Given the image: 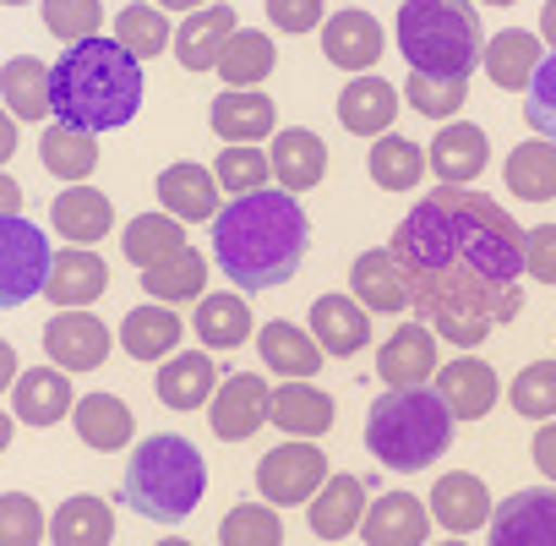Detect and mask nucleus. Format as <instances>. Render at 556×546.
<instances>
[{"instance_id":"nucleus-1","label":"nucleus","mask_w":556,"mask_h":546,"mask_svg":"<svg viewBox=\"0 0 556 546\" xmlns=\"http://www.w3.org/2000/svg\"><path fill=\"white\" fill-rule=\"evenodd\" d=\"M409 307L453 350H475L523 312V224L469 186L426 191L393 229Z\"/></svg>"},{"instance_id":"nucleus-2","label":"nucleus","mask_w":556,"mask_h":546,"mask_svg":"<svg viewBox=\"0 0 556 546\" xmlns=\"http://www.w3.org/2000/svg\"><path fill=\"white\" fill-rule=\"evenodd\" d=\"M213 257L229 273V285L245 296L290 285L306 262V213H301L295 191L262 186V191H245L229 208H218Z\"/></svg>"},{"instance_id":"nucleus-3","label":"nucleus","mask_w":556,"mask_h":546,"mask_svg":"<svg viewBox=\"0 0 556 546\" xmlns=\"http://www.w3.org/2000/svg\"><path fill=\"white\" fill-rule=\"evenodd\" d=\"M142 110V61L126 55L115 39H83L66 45V55L50 66V115L77 132H115L131 126Z\"/></svg>"},{"instance_id":"nucleus-4","label":"nucleus","mask_w":556,"mask_h":546,"mask_svg":"<svg viewBox=\"0 0 556 546\" xmlns=\"http://www.w3.org/2000/svg\"><path fill=\"white\" fill-rule=\"evenodd\" d=\"M207 497V459L180 432H153L142 448H131V464L121 475V502L153 524H180Z\"/></svg>"},{"instance_id":"nucleus-5","label":"nucleus","mask_w":556,"mask_h":546,"mask_svg":"<svg viewBox=\"0 0 556 546\" xmlns=\"http://www.w3.org/2000/svg\"><path fill=\"white\" fill-rule=\"evenodd\" d=\"M480 50H485V34L469 0H404L399 7V55L409 61V72L469 83V72L480 66Z\"/></svg>"},{"instance_id":"nucleus-6","label":"nucleus","mask_w":556,"mask_h":546,"mask_svg":"<svg viewBox=\"0 0 556 546\" xmlns=\"http://www.w3.org/2000/svg\"><path fill=\"white\" fill-rule=\"evenodd\" d=\"M453 415L437 399V388H388L382 399H371L366 410V448L388 464V470H426L447 454L453 443Z\"/></svg>"},{"instance_id":"nucleus-7","label":"nucleus","mask_w":556,"mask_h":546,"mask_svg":"<svg viewBox=\"0 0 556 546\" xmlns=\"http://www.w3.org/2000/svg\"><path fill=\"white\" fill-rule=\"evenodd\" d=\"M50 240L39 224H28L23 213L0 219V312H12L34 296H45L50 280Z\"/></svg>"},{"instance_id":"nucleus-8","label":"nucleus","mask_w":556,"mask_h":546,"mask_svg":"<svg viewBox=\"0 0 556 546\" xmlns=\"http://www.w3.org/2000/svg\"><path fill=\"white\" fill-rule=\"evenodd\" d=\"M328 481V454L312 448L306 437H290L285 448H267L256 464V492L273 508H301L317 497V486Z\"/></svg>"},{"instance_id":"nucleus-9","label":"nucleus","mask_w":556,"mask_h":546,"mask_svg":"<svg viewBox=\"0 0 556 546\" xmlns=\"http://www.w3.org/2000/svg\"><path fill=\"white\" fill-rule=\"evenodd\" d=\"M267 405H273L267 377H256V372H235V377H224L218 394L207 399V421H213V432H218L224 443H245V437L262 432Z\"/></svg>"},{"instance_id":"nucleus-10","label":"nucleus","mask_w":556,"mask_h":546,"mask_svg":"<svg viewBox=\"0 0 556 546\" xmlns=\"http://www.w3.org/2000/svg\"><path fill=\"white\" fill-rule=\"evenodd\" d=\"M491 546H556V492H513L491 508Z\"/></svg>"},{"instance_id":"nucleus-11","label":"nucleus","mask_w":556,"mask_h":546,"mask_svg":"<svg viewBox=\"0 0 556 546\" xmlns=\"http://www.w3.org/2000/svg\"><path fill=\"white\" fill-rule=\"evenodd\" d=\"M45 356L61 372H93L110 361V328L93 312H55L45 323Z\"/></svg>"},{"instance_id":"nucleus-12","label":"nucleus","mask_w":556,"mask_h":546,"mask_svg":"<svg viewBox=\"0 0 556 546\" xmlns=\"http://www.w3.org/2000/svg\"><path fill=\"white\" fill-rule=\"evenodd\" d=\"M323 50H328V61L333 66H344V72H371L382 55H388V34H382V23L371 17V12H361V7H344V12H333L328 23H323Z\"/></svg>"},{"instance_id":"nucleus-13","label":"nucleus","mask_w":556,"mask_h":546,"mask_svg":"<svg viewBox=\"0 0 556 546\" xmlns=\"http://www.w3.org/2000/svg\"><path fill=\"white\" fill-rule=\"evenodd\" d=\"M110 290V262L93 257L88 246H72L50 262V280H45V296L55 301V312H88L99 296Z\"/></svg>"},{"instance_id":"nucleus-14","label":"nucleus","mask_w":556,"mask_h":546,"mask_svg":"<svg viewBox=\"0 0 556 546\" xmlns=\"http://www.w3.org/2000/svg\"><path fill=\"white\" fill-rule=\"evenodd\" d=\"M431 388H437V399L447 405L453 421H480V415H491V405H496V394H502L496 372H491L485 361H475V356L442 361L437 377H431Z\"/></svg>"},{"instance_id":"nucleus-15","label":"nucleus","mask_w":556,"mask_h":546,"mask_svg":"<svg viewBox=\"0 0 556 546\" xmlns=\"http://www.w3.org/2000/svg\"><path fill=\"white\" fill-rule=\"evenodd\" d=\"M437 334L426 323H404L382 350H377V377L388 388H426L437 377Z\"/></svg>"},{"instance_id":"nucleus-16","label":"nucleus","mask_w":556,"mask_h":546,"mask_svg":"<svg viewBox=\"0 0 556 546\" xmlns=\"http://www.w3.org/2000/svg\"><path fill=\"white\" fill-rule=\"evenodd\" d=\"M77 394H72V372L61 367H28L12 383V415L23 426H55L61 415H72Z\"/></svg>"},{"instance_id":"nucleus-17","label":"nucleus","mask_w":556,"mask_h":546,"mask_svg":"<svg viewBox=\"0 0 556 546\" xmlns=\"http://www.w3.org/2000/svg\"><path fill=\"white\" fill-rule=\"evenodd\" d=\"M350 296L366 307V312H404L409 307V280L393 257V246H377V251H361L355 268H350Z\"/></svg>"},{"instance_id":"nucleus-18","label":"nucleus","mask_w":556,"mask_h":546,"mask_svg":"<svg viewBox=\"0 0 556 546\" xmlns=\"http://www.w3.org/2000/svg\"><path fill=\"white\" fill-rule=\"evenodd\" d=\"M426 164L437 170L442 186H469V181L491 164V142H485L480 126H469V121H447V126L431 137Z\"/></svg>"},{"instance_id":"nucleus-19","label":"nucleus","mask_w":556,"mask_h":546,"mask_svg":"<svg viewBox=\"0 0 556 546\" xmlns=\"http://www.w3.org/2000/svg\"><path fill=\"white\" fill-rule=\"evenodd\" d=\"M218 175L213 170H202V164H191V159H180V164H169L164 175H159V202H164V213H175L180 224H213L218 219Z\"/></svg>"},{"instance_id":"nucleus-20","label":"nucleus","mask_w":556,"mask_h":546,"mask_svg":"<svg viewBox=\"0 0 556 546\" xmlns=\"http://www.w3.org/2000/svg\"><path fill=\"white\" fill-rule=\"evenodd\" d=\"M426 508H431V519H437L442 530H453V535H475V530L491 519V492H485L480 475L453 470V475H437Z\"/></svg>"},{"instance_id":"nucleus-21","label":"nucleus","mask_w":556,"mask_h":546,"mask_svg":"<svg viewBox=\"0 0 556 546\" xmlns=\"http://www.w3.org/2000/svg\"><path fill=\"white\" fill-rule=\"evenodd\" d=\"M431 508L415 492H382L366 508V546H426Z\"/></svg>"},{"instance_id":"nucleus-22","label":"nucleus","mask_w":556,"mask_h":546,"mask_svg":"<svg viewBox=\"0 0 556 546\" xmlns=\"http://www.w3.org/2000/svg\"><path fill=\"white\" fill-rule=\"evenodd\" d=\"M240 34V23H235V7H202V12H191L186 17V28L175 34V61L197 77V72H213L218 66V55H224V45Z\"/></svg>"},{"instance_id":"nucleus-23","label":"nucleus","mask_w":556,"mask_h":546,"mask_svg":"<svg viewBox=\"0 0 556 546\" xmlns=\"http://www.w3.org/2000/svg\"><path fill=\"white\" fill-rule=\"evenodd\" d=\"M399 104H404V99H399L393 83L361 72V77H350L344 94H339V121H344V132H355V137H388Z\"/></svg>"},{"instance_id":"nucleus-24","label":"nucleus","mask_w":556,"mask_h":546,"mask_svg":"<svg viewBox=\"0 0 556 546\" xmlns=\"http://www.w3.org/2000/svg\"><path fill=\"white\" fill-rule=\"evenodd\" d=\"M110 224H115V208H110V197L99 186H83L77 181V186L55 191V202H50V229H61V240H72V246L104 240Z\"/></svg>"},{"instance_id":"nucleus-25","label":"nucleus","mask_w":556,"mask_h":546,"mask_svg":"<svg viewBox=\"0 0 556 546\" xmlns=\"http://www.w3.org/2000/svg\"><path fill=\"white\" fill-rule=\"evenodd\" d=\"M366 481L361 475H328L323 486H317V497L306 502V519H312V535H323V541H344V535H355V524L366 519Z\"/></svg>"},{"instance_id":"nucleus-26","label":"nucleus","mask_w":556,"mask_h":546,"mask_svg":"<svg viewBox=\"0 0 556 546\" xmlns=\"http://www.w3.org/2000/svg\"><path fill=\"white\" fill-rule=\"evenodd\" d=\"M256 356L267 361V372L290 377V383H306V377H317V372H323V345H317L306 328L278 323V318L256 328Z\"/></svg>"},{"instance_id":"nucleus-27","label":"nucleus","mask_w":556,"mask_h":546,"mask_svg":"<svg viewBox=\"0 0 556 546\" xmlns=\"http://www.w3.org/2000/svg\"><path fill=\"white\" fill-rule=\"evenodd\" d=\"M312 339L323 356H361L371 339V318L355 296H317L312 301Z\"/></svg>"},{"instance_id":"nucleus-28","label":"nucleus","mask_w":556,"mask_h":546,"mask_svg":"<svg viewBox=\"0 0 556 546\" xmlns=\"http://www.w3.org/2000/svg\"><path fill=\"white\" fill-rule=\"evenodd\" d=\"M153 388H159V399L169 410H202L218 394V361H213V350H180V356H169L159 367V383Z\"/></svg>"},{"instance_id":"nucleus-29","label":"nucleus","mask_w":556,"mask_h":546,"mask_svg":"<svg viewBox=\"0 0 556 546\" xmlns=\"http://www.w3.org/2000/svg\"><path fill=\"white\" fill-rule=\"evenodd\" d=\"M213 132L229 142V148H256L267 132H273V99L256 94V88H224L213 99Z\"/></svg>"},{"instance_id":"nucleus-30","label":"nucleus","mask_w":556,"mask_h":546,"mask_svg":"<svg viewBox=\"0 0 556 546\" xmlns=\"http://www.w3.org/2000/svg\"><path fill=\"white\" fill-rule=\"evenodd\" d=\"M540 61H545V50H540V34H529V28H502V34L485 39V50H480L485 77H491L496 88H507V94H523Z\"/></svg>"},{"instance_id":"nucleus-31","label":"nucleus","mask_w":556,"mask_h":546,"mask_svg":"<svg viewBox=\"0 0 556 546\" xmlns=\"http://www.w3.org/2000/svg\"><path fill=\"white\" fill-rule=\"evenodd\" d=\"M267 159H273V175H278V186H285V191H312V186H323L328 142L317 132H306V126H290V132H278V142H273Z\"/></svg>"},{"instance_id":"nucleus-32","label":"nucleus","mask_w":556,"mask_h":546,"mask_svg":"<svg viewBox=\"0 0 556 546\" xmlns=\"http://www.w3.org/2000/svg\"><path fill=\"white\" fill-rule=\"evenodd\" d=\"M50 541L55 546H110L115 541V508L93 492H77L50 513Z\"/></svg>"},{"instance_id":"nucleus-33","label":"nucleus","mask_w":556,"mask_h":546,"mask_svg":"<svg viewBox=\"0 0 556 546\" xmlns=\"http://www.w3.org/2000/svg\"><path fill=\"white\" fill-rule=\"evenodd\" d=\"M267 421H278V432L312 443V437H323L333 426V399L323 388H312V383H285L273 394V405H267Z\"/></svg>"},{"instance_id":"nucleus-34","label":"nucleus","mask_w":556,"mask_h":546,"mask_svg":"<svg viewBox=\"0 0 556 546\" xmlns=\"http://www.w3.org/2000/svg\"><path fill=\"white\" fill-rule=\"evenodd\" d=\"M72 426H77V437H83L88 448H99V454L126 448L131 432H137L131 410H126L115 394H88V399H77V405H72Z\"/></svg>"},{"instance_id":"nucleus-35","label":"nucleus","mask_w":556,"mask_h":546,"mask_svg":"<svg viewBox=\"0 0 556 546\" xmlns=\"http://www.w3.org/2000/svg\"><path fill=\"white\" fill-rule=\"evenodd\" d=\"M191 323H197L202 350H240V345L251 339V307H245V296H235V290L202 296Z\"/></svg>"},{"instance_id":"nucleus-36","label":"nucleus","mask_w":556,"mask_h":546,"mask_svg":"<svg viewBox=\"0 0 556 546\" xmlns=\"http://www.w3.org/2000/svg\"><path fill=\"white\" fill-rule=\"evenodd\" d=\"M121 345H126L131 361H164V356H175V345H180V318H175L164 301H148V307L126 312Z\"/></svg>"},{"instance_id":"nucleus-37","label":"nucleus","mask_w":556,"mask_h":546,"mask_svg":"<svg viewBox=\"0 0 556 546\" xmlns=\"http://www.w3.org/2000/svg\"><path fill=\"white\" fill-rule=\"evenodd\" d=\"M0 99H7V115H17V121H45L50 115V66L34 55H12L0 66Z\"/></svg>"},{"instance_id":"nucleus-38","label":"nucleus","mask_w":556,"mask_h":546,"mask_svg":"<svg viewBox=\"0 0 556 546\" xmlns=\"http://www.w3.org/2000/svg\"><path fill=\"white\" fill-rule=\"evenodd\" d=\"M142 290H148V301H164V307H175V301H202L207 296V262H202V251H175L169 262H159V268H142Z\"/></svg>"},{"instance_id":"nucleus-39","label":"nucleus","mask_w":556,"mask_h":546,"mask_svg":"<svg viewBox=\"0 0 556 546\" xmlns=\"http://www.w3.org/2000/svg\"><path fill=\"white\" fill-rule=\"evenodd\" d=\"M273 66H278L273 39H267L262 28H240V34L224 45V55H218L213 72L224 77V88H256V83L273 77Z\"/></svg>"},{"instance_id":"nucleus-40","label":"nucleus","mask_w":556,"mask_h":546,"mask_svg":"<svg viewBox=\"0 0 556 546\" xmlns=\"http://www.w3.org/2000/svg\"><path fill=\"white\" fill-rule=\"evenodd\" d=\"M39 159H45V170L50 175H61V181H88L93 170H99V137L93 132H77V126H45V137H39Z\"/></svg>"},{"instance_id":"nucleus-41","label":"nucleus","mask_w":556,"mask_h":546,"mask_svg":"<svg viewBox=\"0 0 556 546\" xmlns=\"http://www.w3.org/2000/svg\"><path fill=\"white\" fill-rule=\"evenodd\" d=\"M507 186L523 202H551L556 197V142L529 137L507 153Z\"/></svg>"},{"instance_id":"nucleus-42","label":"nucleus","mask_w":556,"mask_h":546,"mask_svg":"<svg viewBox=\"0 0 556 546\" xmlns=\"http://www.w3.org/2000/svg\"><path fill=\"white\" fill-rule=\"evenodd\" d=\"M115 45L137 61H153L175 45V28H169V12H159L153 0H137V7H121L115 17Z\"/></svg>"},{"instance_id":"nucleus-43","label":"nucleus","mask_w":556,"mask_h":546,"mask_svg":"<svg viewBox=\"0 0 556 546\" xmlns=\"http://www.w3.org/2000/svg\"><path fill=\"white\" fill-rule=\"evenodd\" d=\"M175 251H186V224L175 213H137L126 224V257L137 268H159L169 262Z\"/></svg>"},{"instance_id":"nucleus-44","label":"nucleus","mask_w":556,"mask_h":546,"mask_svg":"<svg viewBox=\"0 0 556 546\" xmlns=\"http://www.w3.org/2000/svg\"><path fill=\"white\" fill-rule=\"evenodd\" d=\"M366 164H371V181H377L382 191H409V186H420V175H426L420 142H409V137H399V132L377 137Z\"/></svg>"},{"instance_id":"nucleus-45","label":"nucleus","mask_w":556,"mask_h":546,"mask_svg":"<svg viewBox=\"0 0 556 546\" xmlns=\"http://www.w3.org/2000/svg\"><path fill=\"white\" fill-rule=\"evenodd\" d=\"M218 546H285V519L273 502H235L218 524Z\"/></svg>"},{"instance_id":"nucleus-46","label":"nucleus","mask_w":556,"mask_h":546,"mask_svg":"<svg viewBox=\"0 0 556 546\" xmlns=\"http://www.w3.org/2000/svg\"><path fill=\"white\" fill-rule=\"evenodd\" d=\"M507 405H513L523 421H556V361H529V367L513 377Z\"/></svg>"},{"instance_id":"nucleus-47","label":"nucleus","mask_w":556,"mask_h":546,"mask_svg":"<svg viewBox=\"0 0 556 546\" xmlns=\"http://www.w3.org/2000/svg\"><path fill=\"white\" fill-rule=\"evenodd\" d=\"M39 7H45V28H50L61 45L99 39V23H104L99 0H39Z\"/></svg>"},{"instance_id":"nucleus-48","label":"nucleus","mask_w":556,"mask_h":546,"mask_svg":"<svg viewBox=\"0 0 556 546\" xmlns=\"http://www.w3.org/2000/svg\"><path fill=\"white\" fill-rule=\"evenodd\" d=\"M45 535V508L28 492H0V546H39Z\"/></svg>"},{"instance_id":"nucleus-49","label":"nucleus","mask_w":556,"mask_h":546,"mask_svg":"<svg viewBox=\"0 0 556 546\" xmlns=\"http://www.w3.org/2000/svg\"><path fill=\"white\" fill-rule=\"evenodd\" d=\"M523 121H529L534 137L556 142V50L534 66V77L523 88Z\"/></svg>"},{"instance_id":"nucleus-50","label":"nucleus","mask_w":556,"mask_h":546,"mask_svg":"<svg viewBox=\"0 0 556 546\" xmlns=\"http://www.w3.org/2000/svg\"><path fill=\"white\" fill-rule=\"evenodd\" d=\"M404 94H409V110H420V115H431V121H453V115L464 110V99H469V83H447V77H420V72H409Z\"/></svg>"},{"instance_id":"nucleus-51","label":"nucleus","mask_w":556,"mask_h":546,"mask_svg":"<svg viewBox=\"0 0 556 546\" xmlns=\"http://www.w3.org/2000/svg\"><path fill=\"white\" fill-rule=\"evenodd\" d=\"M213 175H218V186H224V191L245 197V191H262V186H267L273 159H267L262 148H224V153H218V164H213Z\"/></svg>"},{"instance_id":"nucleus-52","label":"nucleus","mask_w":556,"mask_h":546,"mask_svg":"<svg viewBox=\"0 0 556 546\" xmlns=\"http://www.w3.org/2000/svg\"><path fill=\"white\" fill-rule=\"evenodd\" d=\"M523 273L540 285H556V224L523 229Z\"/></svg>"},{"instance_id":"nucleus-53","label":"nucleus","mask_w":556,"mask_h":546,"mask_svg":"<svg viewBox=\"0 0 556 546\" xmlns=\"http://www.w3.org/2000/svg\"><path fill=\"white\" fill-rule=\"evenodd\" d=\"M328 12V0H267V23L278 34H312Z\"/></svg>"},{"instance_id":"nucleus-54","label":"nucleus","mask_w":556,"mask_h":546,"mask_svg":"<svg viewBox=\"0 0 556 546\" xmlns=\"http://www.w3.org/2000/svg\"><path fill=\"white\" fill-rule=\"evenodd\" d=\"M534 464H540V475L556 486V421L540 426V437H534Z\"/></svg>"},{"instance_id":"nucleus-55","label":"nucleus","mask_w":556,"mask_h":546,"mask_svg":"<svg viewBox=\"0 0 556 546\" xmlns=\"http://www.w3.org/2000/svg\"><path fill=\"white\" fill-rule=\"evenodd\" d=\"M12 213H23V186L12 175H0V219H12Z\"/></svg>"},{"instance_id":"nucleus-56","label":"nucleus","mask_w":556,"mask_h":546,"mask_svg":"<svg viewBox=\"0 0 556 546\" xmlns=\"http://www.w3.org/2000/svg\"><path fill=\"white\" fill-rule=\"evenodd\" d=\"M17 377H23V372H17V350H12L7 339H0V394H7Z\"/></svg>"},{"instance_id":"nucleus-57","label":"nucleus","mask_w":556,"mask_h":546,"mask_svg":"<svg viewBox=\"0 0 556 546\" xmlns=\"http://www.w3.org/2000/svg\"><path fill=\"white\" fill-rule=\"evenodd\" d=\"M17 153V126H12V115L7 110H0V164H7Z\"/></svg>"},{"instance_id":"nucleus-58","label":"nucleus","mask_w":556,"mask_h":546,"mask_svg":"<svg viewBox=\"0 0 556 546\" xmlns=\"http://www.w3.org/2000/svg\"><path fill=\"white\" fill-rule=\"evenodd\" d=\"M540 39L556 50V0H545V12H540Z\"/></svg>"},{"instance_id":"nucleus-59","label":"nucleus","mask_w":556,"mask_h":546,"mask_svg":"<svg viewBox=\"0 0 556 546\" xmlns=\"http://www.w3.org/2000/svg\"><path fill=\"white\" fill-rule=\"evenodd\" d=\"M153 7H159V12H186V17H191V12L213 7V0H153Z\"/></svg>"},{"instance_id":"nucleus-60","label":"nucleus","mask_w":556,"mask_h":546,"mask_svg":"<svg viewBox=\"0 0 556 546\" xmlns=\"http://www.w3.org/2000/svg\"><path fill=\"white\" fill-rule=\"evenodd\" d=\"M12 426H17V415H12V410H0V454L12 448Z\"/></svg>"},{"instance_id":"nucleus-61","label":"nucleus","mask_w":556,"mask_h":546,"mask_svg":"<svg viewBox=\"0 0 556 546\" xmlns=\"http://www.w3.org/2000/svg\"><path fill=\"white\" fill-rule=\"evenodd\" d=\"M159 546H191V541H180V535H164V541H159Z\"/></svg>"},{"instance_id":"nucleus-62","label":"nucleus","mask_w":556,"mask_h":546,"mask_svg":"<svg viewBox=\"0 0 556 546\" xmlns=\"http://www.w3.org/2000/svg\"><path fill=\"white\" fill-rule=\"evenodd\" d=\"M480 7H518V0H480Z\"/></svg>"},{"instance_id":"nucleus-63","label":"nucleus","mask_w":556,"mask_h":546,"mask_svg":"<svg viewBox=\"0 0 556 546\" xmlns=\"http://www.w3.org/2000/svg\"><path fill=\"white\" fill-rule=\"evenodd\" d=\"M0 7H28V0H0Z\"/></svg>"},{"instance_id":"nucleus-64","label":"nucleus","mask_w":556,"mask_h":546,"mask_svg":"<svg viewBox=\"0 0 556 546\" xmlns=\"http://www.w3.org/2000/svg\"><path fill=\"white\" fill-rule=\"evenodd\" d=\"M442 546H469V541H458V535H453V541H442Z\"/></svg>"}]
</instances>
